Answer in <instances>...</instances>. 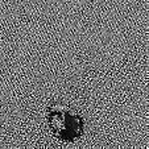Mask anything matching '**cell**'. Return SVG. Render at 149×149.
<instances>
[{"label": "cell", "instance_id": "6da1fadb", "mask_svg": "<svg viewBox=\"0 0 149 149\" xmlns=\"http://www.w3.org/2000/svg\"><path fill=\"white\" fill-rule=\"evenodd\" d=\"M49 130L58 140L74 143L84 133V119L75 108L62 102H53L46 111Z\"/></svg>", "mask_w": 149, "mask_h": 149}]
</instances>
